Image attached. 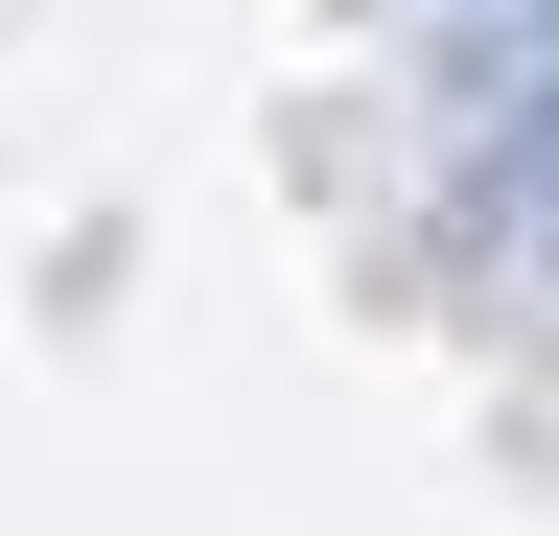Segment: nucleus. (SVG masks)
<instances>
[{
  "label": "nucleus",
  "mask_w": 559,
  "mask_h": 536,
  "mask_svg": "<svg viewBox=\"0 0 559 536\" xmlns=\"http://www.w3.org/2000/svg\"><path fill=\"white\" fill-rule=\"evenodd\" d=\"M466 117H489V141H559V24H513V47H489V71H466Z\"/></svg>",
  "instance_id": "1"
}]
</instances>
